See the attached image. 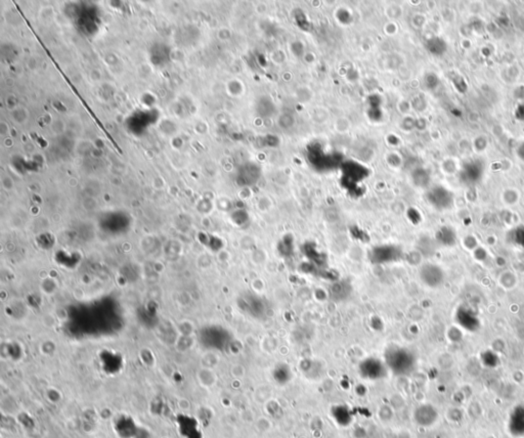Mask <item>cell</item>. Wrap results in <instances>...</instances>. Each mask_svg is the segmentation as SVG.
Wrapping results in <instances>:
<instances>
[{"label": "cell", "mask_w": 524, "mask_h": 438, "mask_svg": "<svg viewBox=\"0 0 524 438\" xmlns=\"http://www.w3.org/2000/svg\"><path fill=\"white\" fill-rule=\"evenodd\" d=\"M421 281L430 288H437L442 285L444 281L443 271L435 264H426L420 272Z\"/></svg>", "instance_id": "1"}, {"label": "cell", "mask_w": 524, "mask_h": 438, "mask_svg": "<svg viewBox=\"0 0 524 438\" xmlns=\"http://www.w3.org/2000/svg\"><path fill=\"white\" fill-rule=\"evenodd\" d=\"M449 191L446 190L445 188L443 187H436V188H433L430 192H429V201L433 204L434 207L438 208V209H445V208H448L449 205H451V202L452 200H446V199H441V197H444L445 194H447Z\"/></svg>", "instance_id": "2"}, {"label": "cell", "mask_w": 524, "mask_h": 438, "mask_svg": "<svg viewBox=\"0 0 524 438\" xmlns=\"http://www.w3.org/2000/svg\"><path fill=\"white\" fill-rule=\"evenodd\" d=\"M255 427L260 433H267L272 430L273 423L267 417H259L255 422Z\"/></svg>", "instance_id": "3"}, {"label": "cell", "mask_w": 524, "mask_h": 438, "mask_svg": "<svg viewBox=\"0 0 524 438\" xmlns=\"http://www.w3.org/2000/svg\"><path fill=\"white\" fill-rule=\"evenodd\" d=\"M232 375H234L236 378H242L245 375V369L244 367L237 364L232 368Z\"/></svg>", "instance_id": "4"}]
</instances>
